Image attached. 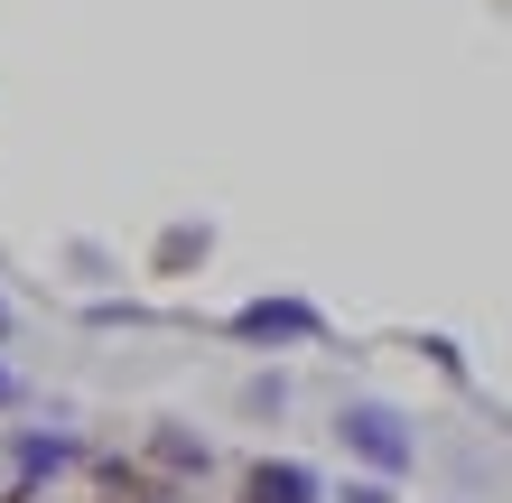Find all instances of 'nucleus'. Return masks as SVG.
<instances>
[{"instance_id":"1","label":"nucleus","mask_w":512,"mask_h":503,"mask_svg":"<svg viewBox=\"0 0 512 503\" xmlns=\"http://www.w3.org/2000/svg\"><path fill=\"white\" fill-rule=\"evenodd\" d=\"M336 429H345V448L364 457L373 476H401V466L419 457V448H410V429H401V410H382V401H354Z\"/></svg>"},{"instance_id":"2","label":"nucleus","mask_w":512,"mask_h":503,"mask_svg":"<svg viewBox=\"0 0 512 503\" xmlns=\"http://www.w3.org/2000/svg\"><path fill=\"white\" fill-rule=\"evenodd\" d=\"M233 336H243V345H298V336H317V308H298V299H252L243 317H233Z\"/></svg>"},{"instance_id":"3","label":"nucleus","mask_w":512,"mask_h":503,"mask_svg":"<svg viewBox=\"0 0 512 503\" xmlns=\"http://www.w3.org/2000/svg\"><path fill=\"white\" fill-rule=\"evenodd\" d=\"M75 457H84V448H75L66 429H56V438H47V429H28V438H19V485H38V476H66Z\"/></svg>"},{"instance_id":"4","label":"nucleus","mask_w":512,"mask_h":503,"mask_svg":"<svg viewBox=\"0 0 512 503\" xmlns=\"http://www.w3.org/2000/svg\"><path fill=\"white\" fill-rule=\"evenodd\" d=\"M252 503H326V485L308 476V466H261V476H252Z\"/></svg>"},{"instance_id":"5","label":"nucleus","mask_w":512,"mask_h":503,"mask_svg":"<svg viewBox=\"0 0 512 503\" xmlns=\"http://www.w3.org/2000/svg\"><path fill=\"white\" fill-rule=\"evenodd\" d=\"M159 457H168V466H196V476H205V457H215V448H205V438H187V429H168V438H159Z\"/></svg>"},{"instance_id":"6","label":"nucleus","mask_w":512,"mask_h":503,"mask_svg":"<svg viewBox=\"0 0 512 503\" xmlns=\"http://www.w3.org/2000/svg\"><path fill=\"white\" fill-rule=\"evenodd\" d=\"M336 503H391V485H345Z\"/></svg>"},{"instance_id":"7","label":"nucleus","mask_w":512,"mask_h":503,"mask_svg":"<svg viewBox=\"0 0 512 503\" xmlns=\"http://www.w3.org/2000/svg\"><path fill=\"white\" fill-rule=\"evenodd\" d=\"M10 401H19V373H10V364H0V410H10Z\"/></svg>"},{"instance_id":"8","label":"nucleus","mask_w":512,"mask_h":503,"mask_svg":"<svg viewBox=\"0 0 512 503\" xmlns=\"http://www.w3.org/2000/svg\"><path fill=\"white\" fill-rule=\"evenodd\" d=\"M0 336H10V308H0Z\"/></svg>"}]
</instances>
